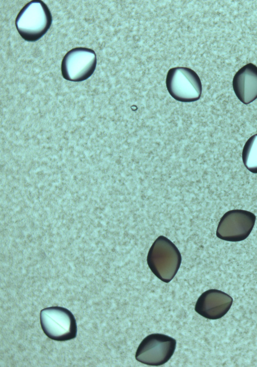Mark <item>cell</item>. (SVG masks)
Returning <instances> with one entry per match:
<instances>
[{
  "label": "cell",
  "instance_id": "cell-1",
  "mask_svg": "<svg viewBox=\"0 0 257 367\" xmlns=\"http://www.w3.org/2000/svg\"><path fill=\"white\" fill-rule=\"evenodd\" d=\"M52 23L51 12L42 1L27 3L19 13L15 21L17 31L28 42H36L48 31Z\"/></svg>",
  "mask_w": 257,
  "mask_h": 367
},
{
  "label": "cell",
  "instance_id": "cell-2",
  "mask_svg": "<svg viewBox=\"0 0 257 367\" xmlns=\"http://www.w3.org/2000/svg\"><path fill=\"white\" fill-rule=\"evenodd\" d=\"M181 261V255L177 247L163 235L159 236L153 242L147 258L153 274L165 283H169L175 277Z\"/></svg>",
  "mask_w": 257,
  "mask_h": 367
},
{
  "label": "cell",
  "instance_id": "cell-3",
  "mask_svg": "<svg viewBox=\"0 0 257 367\" xmlns=\"http://www.w3.org/2000/svg\"><path fill=\"white\" fill-rule=\"evenodd\" d=\"M166 85L171 96L180 102L196 101L202 94V87L199 76L188 67L170 69L167 74Z\"/></svg>",
  "mask_w": 257,
  "mask_h": 367
},
{
  "label": "cell",
  "instance_id": "cell-4",
  "mask_svg": "<svg viewBox=\"0 0 257 367\" xmlns=\"http://www.w3.org/2000/svg\"><path fill=\"white\" fill-rule=\"evenodd\" d=\"M40 319L43 332L52 340L67 341L76 336L75 318L65 308L52 306L44 308L40 312Z\"/></svg>",
  "mask_w": 257,
  "mask_h": 367
},
{
  "label": "cell",
  "instance_id": "cell-5",
  "mask_svg": "<svg viewBox=\"0 0 257 367\" xmlns=\"http://www.w3.org/2000/svg\"><path fill=\"white\" fill-rule=\"evenodd\" d=\"M176 340L167 335L153 333L146 336L139 344L135 355L138 361L151 366L165 364L172 357Z\"/></svg>",
  "mask_w": 257,
  "mask_h": 367
},
{
  "label": "cell",
  "instance_id": "cell-6",
  "mask_svg": "<svg viewBox=\"0 0 257 367\" xmlns=\"http://www.w3.org/2000/svg\"><path fill=\"white\" fill-rule=\"evenodd\" d=\"M97 63L95 52L91 49L77 47L68 51L61 63L63 78L70 81L80 82L89 78Z\"/></svg>",
  "mask_w": 257,
  "mask_h": 367
},
{
  "label": "cell",
  "instance_id": "cell-7",
  "mask_svg": "<svg viewBox=\"0 0 257 367\" xmlns=\"http://www.w3.org/2000/svg\"><path fill=\"white\" fill-rule=\"evenodd\" d=\"M255 215L241 209L229 210L221 218L216 230V236L229 241H239L250 233L255 221Z\"/></svg>",
  "mask_w": 257,
  "mask_h": 367
},
{
  "label": "cell",
  "instance_id": "cell-8",
  "mask_svg": "<svg viewBox=\"0 0 257 367\" xmlns=\"http://www.w3.org/2000/svg\"><path fill=\"white\" fill-rule=\"evenodd\" d=\"M233 302L228 294L217 289H210L198 298L195 310L202 316L209 319L222 317L230 309Z\"/></svg>",
  "mask_w": 257,
  "mask_h": 367
},
{
  "label": "cell",
  "instance_id": "cell-9",
  "mask_svg": "<svg viewBox=\"0 0 257 367\" xmlns=\"http://www.w3.org/2000/svg\"><path fill=\"white\" fill-rule=\"evenodd\" d=\"M232 87L238 99L248 104L257 98V66L252 63L243 66L235 73Z\"/></svg>",
  "mask_w": 257,
  "mask_h": 367
},
{
  "label": "cell",
  "instance_id": "cell-10",
  "mask_svg": "<svg viewBox=\"0 0 257 367\" xmlns=\"http://www.w3.org/2000/svg\"><path fill=\"white\" fill-rule=\"evenodd\" d=\"M242 159L248 170L257 173V134L251 136L245 142L242 152Z\"/></svg>",
  "mask_w": 257,
  "mask_h": 367
}]
</instances>
